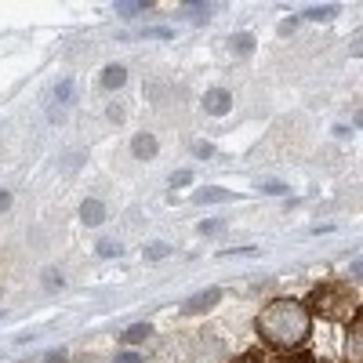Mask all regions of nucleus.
Wrapping results in <instances>:
<instances>
[{"label":"nucleus","mask_w":363,"mask_h":363,"mask_svg":"<svg viewBox=\"0 0 363 363\" xmlns=\"http://www.w3.org/2000/svg\"><path fill=\"white\" fill-rule=\"evenodd\" d=\"M80 222L84 225H102L106 222V203L102 200H84L80 203Z\"/></svg>","instance_id":"0eeeda50"},{"label":"nucleus","mask_w":363,"mask_h":363,"mask_svg":"<svg viewBox=\"0 0 363 363\" xmlns=\"http://www.w3.org/2000/svg\"><path fill=\"white\" fill-rule=\"evenodd\" d=\"M128 84V69L124 66H106L102 73H99V87L102 91H120Z\"/></svg>","instance_id":"423d86ee"},{"label":"nucleus","mask_w":363,"mask_h":363,"mask_svg":"<svg viewBox=\"0 0 363 363\" xmlns=\"http://www.w3.org/2000/svg\"><path fill=\"white\" fill-rule=\"evenodd\" d=\"M196 157H200V160H211V157H215V149H211V142H196Z\"/></svg>","instance_id":"dca6fc26"},{"label":"nucleus","mask_w":363,"mask_h":363,"mask_svg":"<svg viewBox=\"0 0 363 363\" xmlns=\"http://www.w3.org/2000/svg\"><path fill=\"white\" fill-rule=\"evenodd\" d=\"M8 207H11V193L0 189V211H8Z\"/></svg>","instance_id":"4be33fe9"},{"label":"nucleus","mask_w":363,"mask_h":363,"mask_svg":"<svg viewBox=\"0 0 363 363\" xmlns=\"http://www.w3.org/2000/svg\"><path fill=\"white\" fill-rule=\"evenodd\" d=\"M345 363H363V320L352 316L349 335H345Z\"/></svg>","instance_id":"f03ea898"},{"label":"nucleus","mask_w":363,"mask_h":363,"mask_svg":"<svg viewBox=\"0 0 363 363\" xmlns=\"http://www.w3.org/2000/svg\"><path fill=\"white\" fill-rule=\"evenodd\" d=\"M218 298H222L218 287H207V291H200L196 298H189L186 306H182V313H186V316H200V313H207L211 306H218Z\"/></svg>","instance_id":"20e7f679"},{"label":"nucleus","mask_w":363,"mask_h":363,"mask_svg":"<svg viewBox=\"0 0 363 363\" xmlns=\"http://www.w3.org/2000/svg\"><path fill=\"white\" fill-rule=\"evenodd\" d=\"M215 233H222V222H200V236H215Z\"/></svg>","instance_id":"ddd939ff"},{"label":"nucleus","mask_w":363,"mask_h":363,"mask_svg":"<svg viewBox=\"0 0 363 363\" xmlns=\"http://www.w3.org/2000/svg\"><path fill=\"white\" fill-rule=\"evenodd\" d=\"M142 4H120V15H138Z\"/></svg>","instance_id":"412c9836"},{"label":"nucleus","mask_w":363,"mask_h":363,"mask_svg":"<svg viewBox=\"0 0 363 363\" xmlns=\"http://www.w3.org/2000/svg\"><path fill=\"white\" fill-rule=\"evenodd\" d=\"M113 363H142V356H138V352H120Z\"/></svg>","instance_id":"a211bd4d"},{"label":"nucleus","mask_w":363,"mask_h":363,"mask_svg":"<svg viewBox=\"0 0 363 363\" xmlns=\"http://www.w3.org/2000/svg\"><path fill=\"white\" fill-rule=\"evenodd\" d=\"M157 153H160V142H157V135L138 131V135L131 138V157H138V160H153Z\"/></svg>","instance_id":"39448f33"},{"label":"nucleus","mask_w":363,"mask_h":363,"mask_svg":"<svg viewBox=\"0 0 363 363\" xmlns=\"http://www.w3.org/2000/svg\"><path fill=\"white\" fill-rule=\"evenodd\" d=\"M338 15V8H309L301 18H335Z\"/></svg>","instance_id":"9b49d317"},{"label":"nucleus","mask_w":363,"mask_h":363,"mask_svg":"<svg viewBox=\"0 0 363 363\" xmlns=\"http://www.w3.org/2000/svg\"><path fill=\"white\" fill-rule=\"evenodd\" d=\"M149 335H153V327H149V323H135V327L124 330V345H138V342H145Z\"/></svg>","instance_id":"6e6552de"},{"label":"nucleus","mask_w":363,"mask_h":363,"mask_svg":"<svg viewBox=\"0 0 363 363\" xmlns=\"http://www.w3.org/2000/svg\"><path fill=\"white\" fill-rule=\"evenodd\" d=\"M66 359H69V356H66V349H55V352H51L44 363H66Z\"/></svg>","instance_id":"6ab92c4d"},{"label":"nucleus","mask_w":363,"mask_h":363,"mask_svg":"<svg viewBox=\"0 0 363 363\" xmlns=\"http://www.w3.org/2000/svg\"><path fill=\"white\" fill-rule=\"evenodd\" d=\"M167 255H171L167 244H149V247H145V262H160V258H167Z\"/></svg>","instance_id":"9d476101"},{"label":"nucleus","mask_w":363,"mask_h":363,"mask_svg":"<svg viewBox=\"0 0 363 363\" xmlns=\"http://www.w3.org/2000/svg\"><path fill=\"white\" fill-rule=\"evenodd\" d=\"M229 106H233V95H229L225 87H211L207 95H203V113L207 116H225Z\"/></svg>","instance_id":"7ed1b4c3"},{"label":"nucleus","mask_w":363,"mask_h":363,"mask_svg":"<svg viewBox=\"0 0 363 363\" xmlns=\"http://www.w3.org/2000/svg\"><path fill=\"white\" fill-rule=\"evenodd\" d=\"M109 120H113V124H120V120H124V106H120V102L109 106Z\"/></svg>","instance_id":"f3484780"},{"label":"nucleus","mask_w":363,"mask_h":363,"mask_svg":"<svg viewBox=\"0 0 363 363\" xmlns=\"http://www.w3.org/2000/svg\"><path fill=\"white\" fill-rule=\"evenodd\" d=\"M99 255L109 258V255H120V247H116V244H99Z\"/></svg>","instance_id":"aec40b11"},{"label":"nucleus","mask_w":363,"mask_h":363,"mask_svg":"<svg viewBox=\"0 0 363 363\" xmlns=\"http://www.w3.org/2000/svg\"><path fill=\"white\" fill-rule=\"evenodd\" d=\"M309 327H313V316L309 309L294 298H280L265 306L258 313V335L265 345L280 349V352H294L309 342Z\"/></svg>","instance_id":"f257e3e1"},{"label":"nucleus","mask_w":363,"mask_h":363,"mask_svg":"<svg viewBox=\"0 0 363 363\" xmlns=\"http://www.w3.org/2000/svg\"><path fill=\"white\" fill-rule=\"evenodd\" d=\"M189 178H193L189 171H174V174H171V189H182V186H189Z\"/></svg>","instance_id":"f8f14e48"},{"label":"nucleus","mask_w":363,"mask_h":363,"mask_svg":"<svg viewBox=\"0 0 363 363\" xmlns=\"http://www.w3.org/2000/svg\"><path fill=\"white\" fill-rule=\"evenodd\" d=\"M225 196V189H203V193H196V200L203 203V200H222Z\"/></svg>","instance_id":"2eb2a0df"},{"label":"nucleus","mask_w":363,"mask_h":363,"mask_svg":"<svg viewBox=\"0 0 363 363\" xmlns=\"http://www.w3.org/2000/svg\"><path fill=\"white\" fill-rule=\"evenodd\" d=\"M229 44H233L236 55H251V51H255V37H251V33H236Z\"/></svg>","instance_id":"1a4fd4ad"},{"label":"nucleus","mask_w":363,"mask_h":363,"mask_svg":"<svg viewBox=\"0 0 363 363\" xmlns=\"http://www.w3.org/2000/svg\"><path fill=\"white\" fill-rule=\"evenodd\" d=\"M69 95H73V84H69V80H62V84H58V91H55V99H58V102H66Z\"/></svg>","instance_id":"4468645a"}]
</instances>
